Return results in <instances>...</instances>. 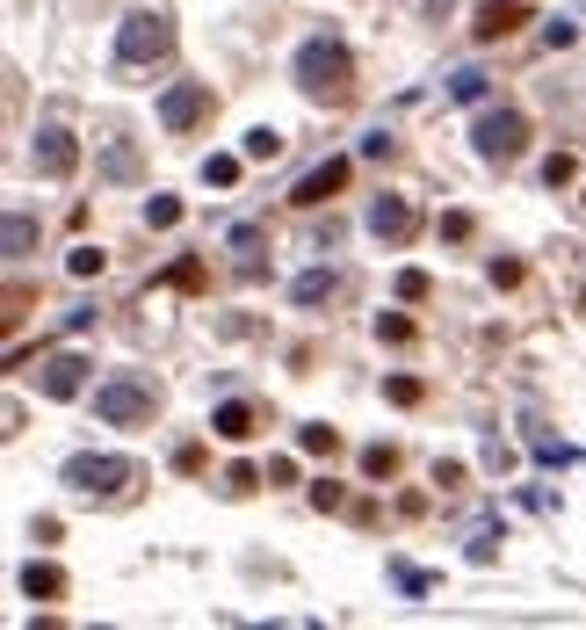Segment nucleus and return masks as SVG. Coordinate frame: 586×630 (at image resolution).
I'll return each instance as SVG.
<instances>
[{
  "label": "nucleus",
  "mask_w": 586,
  "mask_h": 630,
  "mask_svg": "<svg viewBox=\"0 0 586 630\" xmlns=\"http://www.w3.org/2000/svg\"><path fill=\"white\" fill-rule=\"evenodd\" d=\"M369 232H377L384 247H406V239L420 232V210L406 196H377V203H369Z\"/></svg>",
  "instance_id": "8"
},
{
  "label": "nucleus",
  "mask_w": 586,
  "mask_h": 630,
  "mask_svg": "<svg viewBox=\"0 0 586 630\" xmlns=\"http://www.w3.org/2000/svg\"><path fill=\"white\" fill-rule=\"evenodd\" d=\"M22 594H29V602H58V594H66V573H58V565H29Z\"/></svg>",
  "instance_id": "13"
},
{
  "label": "nucleus",
  "mask_w": 586,
  "mask_h": 630,
  "mask_svg": "<svg viewBox=\"0 0 586 630\" xmlns=\"http://www.w3.org/2000/svg\"><path fill=\"white\" fill-rule=\"evenodd\" d=\"M297 87L312 102H326V109L355 102V58H348V44H333V37L297 44Z\"/></svg>",
  "instance_id": "1"
},
{
  "label": "nucleus",
  "mask_w": 586,
  "mask_h": 630,
  "mask_svg": "<svg viewBox=\"0 0 586 630\" xmlns=\"http://www.w3.org/2000/svg\"><path fill=\"white\" fill-rule=\"evenodd\" d=\"M275 153H283V131H246V160H275Z\"/></svg>",
  "instance_id": "16"
},
{
  "label": "nucleus",
  "mask_w": 586,
  "mask_h": 630,
  "mask_svg": "<svg viewBox=\"0 0 586 630\" xmlns=\"http://www.w3.org/2000/svg\"><path fill=\"white\" fill-rule=\"evenodd\" d=\"M66 486H80V493H123V486H131V464H123V457H73Z\"/></svg>",
  "instance_id": "7"
},
{
  "label": "nucleus",
  "mask_w": 586,
  "mask_h": 630,
  "mask_svg": "<svg viewBox=\"0 0 586 630\" xmlns=\"http://www.w3.org/2000/svg\"><path fill=\"white\" fill-rule=\"evenodd\" d=\"M471 138H478L485 160H521V153H529V116H521V109H485Z\"/></svg>",
  "instance_id": "4"
},
{
  "label": "nucleus",
  "mask_w": 586,
  "mask_h": 630,
  "mask_svg": "<svg viewBox=\"0 0 586 630\" xmlns=\"http://www.w3.org/2000/svg\"><path fill=\"white\" fill-rule=\"evenodd\" d=\"M152 406H160V392H152V384H138V377L95 384V413L109 420V428H138V420H152Z\"/></svg>",
  "instance_id": "3"
},
{
  "label": "nucleus",
  "mask_w": 586,
  "mask_h": 630,
  "mask_svg": "<svg viewBox=\"0 0 586 630\" xmlns=\"http://www.w3.org/2000/svg\"><path fill=\"white\" fill-rule=\"evenodd\" d=\"M102 261H109L102 247H73V261H66V268H73V276H102Z\"/></svg>",
  "instance_id": "22"
},
{
  "label": "nucleus",
  "mask_w": 586,
  "mask_h": 630,
  "mask_svg": "<svg viewBox=\"0 0 586 630\" xmlns=\"http://www.w3.org/2000/svg\"><path fill=\"white\" fill-rule=\"evenodd\" d=\"M297 449H312V457H333V449H341V435H333V428H297Z\"/></svg>",
  "instance_id": "18"
},
{
  "label": "nucleus",
  "mask_w": 586,
  "mask_h": 630,
  "mask_svg": "<svg viewBox=\"0 0 586 630\" xmlns=\"http://www.w3.org/2000/svg\"><path fill=\"white\" fill-rule=\"evenodd\" d=\"M210 435H218V442H246V435H254V406H246V399H225L218 413H210Z\"/></svg>",
  "instance_id": "12"
},
{
  "label": "nucleus",
  "mask_w": 586,
  "mask_h": 630,
  "mask_svg": "<svg viewBox=\"0 0 586 630\" xmlns=\"http://www.w3.org/2000/svg\"><path fill=\"white\" fill-rule=\"evenodd\" d=\"M529 22V0H478V44H500V37H514V29Z\"/></svg>",
  "instance_id": "10"
},
{
  "label": "nucleus",
  "mask_w": 586,
  "mask_h": 630,
  "mask_svg": "<svg viewBox=\"0 0 586 630\" xmlns=\"http://www.w3.org/2000/svg\"><path fill=\"white\" fill-rule=\"evenodd\" d=\"M398 297H413V305L427 297V276H420V268H406V276H398Z\"/></svg>",
  "instance_id": "23"
},
{
  "label": "nucleus",
  "mask_w": 586,
  "mask_h": 630,
  "mask_svg": "<svg viewBox=\"0 0 586 630\" xmlns=\"http://www.w3.org/2000/svg\"><path fill=\"white\" fill-rule=\"evenodd\" d=\"M145 225H152V232L181 225V203H174V196H152V203H145Z\"/></svg>",
  "instance_id": "17"
},
{
  "label": "nucleus",
  "mask_w": 586,
  "mask_h": 630,
  "mask_svg": "<svg viewBox=\"0 0 586 630\" xmlns=\"http://www.w3.org/2000/svg\"><path fill=\"white\" fill-rule=\"evenodd\" d=\"M80 377H87L80 355H51V363H44V399H73V392H80Z\"/></svg>",
  "instance_id": "11"
},
{
  "label": "nucleus",
  "mask_w": 586,
  "mask_h": 630,
  "mask_svg": "<svg viewBox=\"0 0 586 630\" xmlns=\"http://www.w3.org/2000/svg\"><path fill=\"white\" fill-rule=\"evenodd\" d=\"M333 297V268H312V276H297V305H319Z\"/></svg>",
  "instance_id": "15"
},
{
  "label": "nucleus",
  "mask_w": 586,
  "mask_h": 630,
  "mask_svg": "<svg viewBox=\"0 0 586 630\" xmlns=\"http://www.w3.org/2000/svg\"><path fill=\"white\" fill-rule=\"evenodd\" d=\"M174 51V15L167 8H131L116 29V58L123 66H145V58H167Z\"/></svg>",
  "instance_id": "2"
},
{
  "label": "nucleus",
  "mask_w": 586,
  "mask_h": 630,
  "mask_svg": "<svg viewBox=\"0 0 586 630\" xmlns=\"http://www.w3.org/2000/svg\"><path fill=\"white\" fill-rule=\"evenodd\" d=\"M0 247H8V261H22L29 247H37V218H29V210H8V232H0Z\"/></svg>",
  "instance_id": "14"
},
{
  "label": "nucleus",
  "mask_w": 586,
  "mask_h": 630,
  "mask_svg": "<svg viewBox=\"0 0 586 630\" xmlns=\"http://www.w3.org/2000/svg\"><path fill=\"white\" fill-rule=\"evenodd\" d=\"M449 95H464V102H478V95H485V73H478V66H464V73H449Z\"/></svg>",
  "instance_id": "20"
},
{
  "label": "nucleus",
  "mask_w": 586,
  "mask_h": 630,
  "mask_svg": "<svg viewBox=\"0 0 586 630\" xmlns=\"http://www.w3.org/2000/svg\"><path fill=\"white\" fill-rule=\"evenodd\" d=\"M29 167L51 174V182H66V174L80 167V138H73L66 124H44L37 138H29Z\"/></svg>",
  "instance_id": "5"
},
{
  "label": "nucleus",
  "mask_w": 586,
  "mask_h": 630,
  "mask_svg": "<svg viewBox=\"0 0 586 630\" xmlns=\"http://www.w3.org/2000/svg\"><path fill=\"white\" fill-rule=\"evenodd\" d=\"M210 109H218V102H210V80H174L167 95H160V124L167 131H196Z\"/></svg>",
  "instance_id": "6"
},
{
  "label": "nucleus",
  "mask_w": 586,
  "mask_h": 630,
  "mask_svg": "<svg viewBox=\"0 0 586 630\" xmlns=\"http://www.w3.org/2000/svg\"><path fill=\"white\" fill-rule=\"evenodd\" d=\"M203 182H218V189H232V182H239V160H232V153H218V160H203Z\"/></svg>",
  "instance_id": "21"
},
{
  "label": "nucleus",
  "mask_w": 586,
  "mask_h": 630,
  "mask_svg": "<svg viewBox=\"0 0 586 630\" xmlns=\"http://www.w3.org/2000/svg\"><path fill=\"white\" fill-rule=\"evenodd\" d=\"M362 471H369V478H391V471H398V449H384V442L362 449Z\"/></svg>",
  "instance_id": "19"
},
{
  "label": "nucleus",
  "mask_w": 586,
  "mask_h": 630,
  "mask_svg": "<svg viewBox=\"0 0 586 630\" xmlns=\"http://www.w3.org/2000/svg\"><path fill=\"white\" fill-rule=\"evenodd\" d=\"M348 174H355V160H319V167L290 189V203L312 210V203H326V196H341V189H348Z\"/></svg>",
  "instance_id": "9"
}]
</instances>
